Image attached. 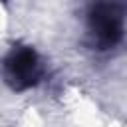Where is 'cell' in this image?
<instances>
[{
  "label": "cell",
  "mask_w": 127,
  "mask_h": 127,
  "mask_svg": "<svg viewBox=\"0 0 127 127\" xmlns=\"http://www.w3.org/2000/svg\"><path fill=\"white\" fill-rule=\"evenodd\" d=\"M127 0H93L85 14V46L93 52H111L125 38Z\"/></svg>",
  "instance_id": "6da1fadb"
},
{
  "label": "cell",
  "mask_w": 127,
  "mask_h": 127,
  "mask_svg": "<svg viewBox=\"0 0 127 127\" xmlns=\"http://www.w3.org/2000/svg\"><path fill=\"white\" fill-rule=\"evenodd\" d=\"M46 75V62L30 44L14 42L0 60V77L14 93H24L38 87Z\"/></svg>",
  "instance_id": "7a4b0ae2"
}]
</instances>
